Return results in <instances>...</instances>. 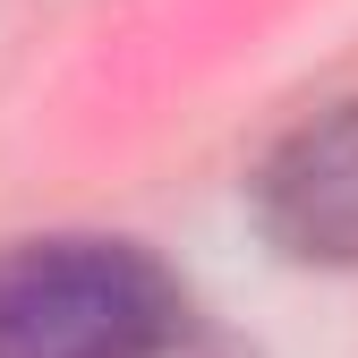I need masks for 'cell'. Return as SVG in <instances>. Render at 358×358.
Listing matches in <instances>:
<instances>
[{"label": "cell", "mask_w": 358, "mask_h": 358, "mask_svg": "<svg viewBox=\"0 0 358 358\" xmlns=\"http://www.w3.org/2000/svg\"><path fill=\"white\" fill-rule=\"evenodd\" d=\"M162 358H248V350H239L231 333H222V324H205V316H196V324H188V333H179V341H171Z\"/></svg>", "instance_id": "cell-3"}, {"label": "cell", "mask_w": 358, "mask_h": 358, "mask_svg": "<svg viewBox=\"0 0 358 358\" xmlns=\"http://www.w3.org/2000/svg\"><path fill=\"white\" fill-rule=\"evenodd\" d=\"M196 324L179 273L103 231L0 248V358H162Z\"/></svg>", "instance_id": "cell-1"}, {"label": "cell", "mask_w": 358, "mask_h": 358, "mask_svg": "<svg viewBox=\"0 0 358 358\" xmlns=\"http://www.w3.org/2000/svg\"><path fill=\"white\" fill-rule=\"evenodd\" d=\"M248 205L290 264L358 273V94L282 128L248 179Z\"/></svg>", "instance_id": "cell-2"}]
</instances>
